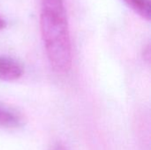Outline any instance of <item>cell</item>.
<instances>
[{"label": "cell", "instance_id": "cell-1", "mask_svg": "<svg viewBox=\"0 0 151 150\" xmlns=\"http://www.w3.org/2000/svg\"><path fill=\"white\" fill-rule=\"evenodd\" d=\"M41 32L51 67L60 73L72 65V44L63 0H42Z\"/></svg>", "mask_w": 151, "mask_h": 150}, {"label": "cell", "instance_id": "cell-2", "mask_svg": "<svg viewBox=\"0 0 151 150\" xmlns=\"http://www.w3.org/2000/svg\"><path fill=\"white\" fill-rule=\"evenodd\" d=\"M23 74L21 66L13 59L0 56V80L4 81H15Z\"/></svg>", "mask_w": 151, "mask_h": 150}, {"label": "cell", "instance_id": "cell-3", "mask_svg": "<svg viewBox=\"0 0 151 150\" xmlns=\"http://www.w3.org/2000/svg\"><path fill=\"white\" fill-rule=\"evenodd\" d=\"M22 125L23 118L18 112L0 103V127L18 128Z\"/></svg>", "mask_w": 151, "mask_h": 150}, {"label": "cell", "instance_id": "cell-4", "mask_svg": "<svg viewBox=\"0 0 151 150\" xmlns=\"http://www.w3.org/2000/svg\"><path fill=\"white\" fill-rule=\"evenodd\" d=\"M125 3L138 15L150 21L151 18L150 0H124Z\"/></svg>", "mask_w": 151, "mask_h": 150}, {"label": "cell", "instance_id": "cell-5", "mask_svg": "<svg viewBox=\"0 0 151 150\" xmlns=\"http://www.w3.org/2000/svg\"><path fill=\"white\" fill-rule=\"evenodd\" d=\"M49 150H69V149H67V147H66L64 143H62V142H60V141H57V142L53 143V144L50 147Z\"/></svg>", "mask_w": 151, "mask_h": 150}, {"label": "cell", "instance_id": "cell-6", "mask_svg": "<svg viewBox=\"0 0 151 150\" xmlns=\"http://www.w3.org/2000/svg\"><path fill=\"white\" fill-rule=\"evenodd\" d=\"M143 56H144V58L148 62H150V45H148L147 48L145 49L144 53H143Z\"/></svg>", "mask_w": 151, "mask_h": 150}, {"label": "cell", "instance_id": "cell-7", "mask_svg": "<svg viewBox=\"0 0 151 150\" xmlns=\"http://www.w3.org/2000/svg\"><path fill=\"white\" fill-rule=\"evenodd\" d=\"M5 26H6V23H5L4 19H2L1 16H0V30H1V29H4V28L5 27Z\"/></svg>", "mask_w": 151, "mask_h": 150}]
</instances>
